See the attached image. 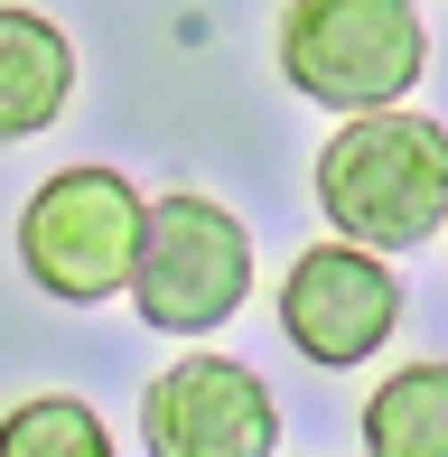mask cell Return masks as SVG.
Here are the masks:
<instances>
[{"label": "cell", "mask_w": 448, "mask_h": 457, "mask_svg": "<svg viewBox=\"0 0 448 457\" xmlns=\"http://www.w3.org/2000/svg\"><path fill=\"white\" fill-rule=\"evenodd\" d=\"M318 215L336 224V243L364 253H411L448 224V121L430 112H345L318 140Z\"/></svg>", "instance_id": "cell-1"}, {"label": "cell", "mask_w": 448, "mask_h": 457, "mask_svg": "<svg viewBox=\"0 0 448 457\" xmlns=\"http://www.w3.org/2000/svg\"><path fill=\"white\" fill-rule=\"evenodd\" d=\"M253 299V234L234 205L196 196H150L140 205V253H131V308L159 337H206Z\"/></svg>", "instance_id": "cell-2"}, {"label": "cell", "mask_w": 448, "mask_h": 457, "mask_svg": "<svg viewBox=\"0 0 448 457\" xmlns=\"http://www.w3.org/2000/svg\"><path fill=\"white\" fill-rule=\"evenodd\" d=\"M430 66V29L411 0H290L280 10V75L328 112H383Z\"/></svg>", "instance_id": "cell-3"}, {"label": "cell", "mask_w": 448, "mask_h": 457, "mask_svg": "<svg viewBox=\"0 0 448 457\" xmlns=\"http://www.w3.org/2000/svg\"><path fill=\"white\" fill-rule=\"evenodd\" d=\"M131 253H140V187L121 169H94V159L56 169L19 205V271L66 308L131 289Z\"/></svg>", "instance_id": "cell-4"}, {"label": "cell", "mask_w": 448, "mask_h": 457, "mask_svg": "<svg viewBox=\"0 0 448 457\" xmlns=\"http://www.w3.org/2000/svg\"><path fill=\"white\" fill-rule=\"evenodd\" d=\"M140 439H150V457H271L280 402L234 355H178L140 392Z\"/></svg>", "instance_id": "cell-5"}, {"label": "cell", "mask_w": 448, "mask_h": 457, "mask_svg": "<svg viewBox=\"0 0 448 457\" xmlns=\"http://www.w3.org/2000/svg\"><path fill=\"white\" fill-rule=\"evenodd\" d=\"M402 327V280L383 271V253L364 243H309L280 280V337L309 364H374V345Z\"/></svg>", "instance_id": "cell-6"}, {"label": "cell", "mask_w": 448, "mask_h": 457, "mask_svg": "<svg viewBox=\"0 0 448 457\" xmlns=\"http://www.w3.org/2000/svg\"><path fill=\"white\" fill-rule=\"evenodd\" d=\"M66 103H75V37L47 10L0 0V150L37 140Z\"/></svg>", "instance_id": "cell-7"}, {"label": "cell", "mask_w": 448, "mask_h": 457, "mask_svg": "<svg viewBox=\"0 0 448 457\" xmlns=\"http://www.w3.org/2000/svg\"><path fill=\"white\" fill-rule=\"evenodd\" d=\"M364 448L374 457H448V364H402L364 402Z\"/></svg>", "instance_id": "cell-8"}, {"label": "cell", "mask_w": 448, "mask_h": 457, "mask_svg": "<svg viewBox=\"0 0 448 457\" xmlns=\"http://www.w3.org/2000/svg\"><path fill=\"white\" fill-rule=\"evenodd\" d=\"M0 457H121L104 411L75 402V392H37V402H19L10 420H0Z\"/></svg>", "instance_id": "cell-9"}]
</instances>
